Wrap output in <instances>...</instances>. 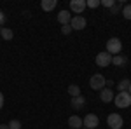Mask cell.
Listing matches in <instances>:
<instances>
[{
	"label": "cell",
	"instance_id": "6da1fadb",
	"mask_svg": "<svg viewBox=\"0 0 131 129\" xmlns=\"http://www.w3.org/2000/svg\"><path fill=\"white\" fill-rule=\"evenodd\" d=\"M114 103H115V107H119V108H126V107L131 105V94L128 91H122L117 96H114Z\"/></svg>",
	"mask_w": 131,
	"mask_h": 129
},
{
	"label": "cell",
	"instance_id": "7a4b0ae2",
	"mask_svg": "<svg viewBox=\"0 0 131 129\" xmlns=\"http://www.w3.org/2000/svg\"><path fill=\"white\" fill-rule=\"evenodd\" d=\"M105 82H107V80H105V77H103L101 73H94L89 79V86H91L93 91H101V89H105V86H107Z\"/></svg>",
	"mask_w": 131,
	"mask_h": 129
},
{
	"label": "cell",
	"instance_id": "3957f363",
	"mask_svg": "<svg viewBox=\"0 0 131 129\" xmlns=\"http://www.w3.org/2000/svg\"><path fill=\"white\" fill-rule=\"evenodd\" d=\"M122 49V44L119 39H115V37H112L108 42H107V52L108 54H119Z\"/></svg>",
	"mask_w": 131,
	"mask_h": 129
},
{
	"label": "cell",
	"instance_id": "277c9868",
	"mask_svg": "<svg viewBox=\"0 0 131 129\" xmlns=\"http://www.w3.org/2000/svg\"><path fill=\"white\" fill-rule=\"evenodd\" d=\"M98 124H100V119L94 113H88L84 117V120H82V126L86 129H94V127H98Z\"/></svg>",
	"mask_w": 131,
	"mask_h": 129
},
{
	"label": "cell",
	"instance_id": "5b68a950",
	"mask_svg": "<svg viewBox=\"0 0 131 129\" xmlns=\"http://www.w3.org/2000/svg\"><path fill=\"white\" fill-rule=\"evenodd\" d=\"M107 124H108L112 129H121L122 124H124V120H122V117L119 113H110L108 119H107Z\"/></svg>",
	"mask_w": 131,
	"mask_h": 129
},
{
	"label": "cell",
	"instance_id": "8992f818",
	"mask_svg": "<svg viewBox=\"0 0 131 129\" xmlns=\"http://www.w3.org/2000/svg\"><path fill=\"white\" fill-rule=\"evenodd\" d=\"M86 25H88V21H86L84 16H73L70 19V28L72 30H84Z\"/></svg>",
	"mask_w": 131,
	"mask_h": 129
},
{
	"label": "cell",
	"instance_id": "52a82bcc",
	"mask_svg": "<svg viewBox=\"0 0 131 129\" xmlns=\"http://www.w3.org/2000/svg\"><path fill=\"white\" fill-rule=\"evenodd\" d=\"M110 63H112V54H108L107 51H103L96 56V65L98 66H108Z\"/></svg>",
	"mask_w": 131,
	"mask_h": 129
},
{
	"label": "cell",
	"instance_id": "ba28073f",
	"mask_svg": "<svg viewBox=\"0 0 131 129\" xmlns=\"http://www.w3.org/2000/svg\"><path fill=\"white\" fill-rule=\"evenodd\" d=\"M86 0H72L70 2V10L75 12V14H82L84 9H86Z\"/></svg>",
	"mask_w": 131,
	"mask_h": 129
},
{
	"label": "cell",
	"instance_id": "9c48e42d",
	"mask_svg": "<svg viewBox=\"0 0 131 129\" xmlns=\"http://www.w3.org/2000/svg\"><path fill=\"white\" fill-rule=\"evenodd\" d=\"M70 105L73 110H81L84 105H86V98L84 96H75V98L70 99Z\"/></svg>",
	"mask_w": 131,
	"mask_h": 129
},
{
	"label": "cell",
	"instance_id": "30bf717a",
	"mask_svg": "<svg viewBox=\"0 0 131 129\" xmlns=\"http://www.w3.org/2000/svg\"><path fill=\"white\" fill-rule=\"evenodd\" d=\"M100 98L103 103H110L112 99H114V92H112L110 87H105V89L100 91Z\"/></svg>",
	"mask_w": 131,
	"mask_h": 129
},
{
	"label": "cell",
	"instance_id": "8fae6325",
	"mask_svg": "<svg viewBox=\"0 0 131 129\" xmlns=\"http://www.w3.org/2000/svg\"><path fill=\"white\" fill-rule=\"evenodd\" d=\"M68 126L72 129H82V119L79 115H72L70 119H68Z\"/></svg>",
	"mask_w": 131,
	"mask_h": 129
},
{
	"label": "cell",
	"instance_id": "7c38bea8",
	"mask_svg": "<svg viewBox=\"0 0 131 129\" xmlns=\"http://www.w3.org/2000/svg\"><path fill=\"white\" fill-rule=\"evenodd\" d=\"M56 0H42V4H40V7L42 10H46V12H49V10H52L54 7H56Z\"/></svg>",
	"mask_w": 131,
	"mask_h": 129
},
{
	"label": "cell",
	"instance_id": "4fadbf2b",
	"mask_svg": "<svg viewBox=\"0 0 131 129\" xmlns=\"http://www.w3.org/2000/svg\"><path fill=\"white\" fill-rule=\"evenodd\" d=\"M58 21H60L63 26L68 25V23H70V12H68V10H61L60 14H58Z\"/></svg>",
	"mask_w": 131,
	"mask_h": 129
},
{
	"label": "cell",
	"instance_id": "5bb4252c",
	"mask_svg": "<svg viewBox=\"0 0 131 129\" xmlns=\"http://www.w3.org/2000/svg\"><path fill=\"white\" fill-rule=\"evenodd\" d=\"M126 63H128L126 56H112V65H115V66H122Z\"/></svg>",
	"mask_w": 131,
	"mask_h": 129
},
{
	"label": "cell",
	"instance_id": "9a60e30c",
	"mask_svg": "<svg viewBox=\"0 0 131 129\" xmlns=\"http://www.w3.org/2000/svg\"><path fill=\"white\" fill-rule=\"evenodd\" d=\"M68 94H70L72 98H75V96H81V87H79L77 84H72L70 87H68Z\"/></svg>",
	"mask_w": 131,
	"mask_h": 129
},
{
	"label": "cell",
	"instance_id": "2e32d148",
	"mask_svg": "<svg viewBox=\"0 0 131 129\" xmlns=\"http://www.w3.org/2000/svg\"><path fill=\"white\" fill-rule=\"evenodd\" d=\"M129 84H131V80H128V79H122L121 82L117 84V89H119V92H122V91H128Z\"/></svg>",
	"mask_w": 131,
	"mask_h": 129
},
{
	"label": "cell",
	"instance_id": "e0dca14e",
	"mask_svg": "<svg viewBox=\"0 0 131 129\" xmlns=\"http://www.w3.org/2000/svg\"><path fill=\"white\" fill-rule=\"evenodd\" d=\"M0 35H2L4 40H10L14 33H12V30H9V28H2V33H0Z\"/></svg>",
	"mask_w": 131,
	"mask_h": 129
},
{
	"label": "cell",
	"instance_id": "ac0fdd59",
	"mask_svg": "<svg viewBox=\"0 0 131 129\" xmlns=\"http://www.w3.org/2000/svg\"><path fill=\"white\" fill-rule=\"evenodd\" d=\"M122 16L126 19H131V5H124L122 7Z\"/></svg>",
	"mask_w": 131,
	"mask_h": 129
},
{
	"label": "cell",
	"instance_id": "d6986e66",
	"mask_svg": "<svg viewBox=\"0 0 131 129\" xmlns=\"http://www.w3.org/2000/svg\"><path fill=\"white\" fill-rule=\"evenodd\" d=\"M7 126H9V129H21V122H19V120H16V119H12Z\"/></svg>",
	"mask_w": 131,
	"mask_h": 129
},
{
	"label": "cell",
	"instance_id": "ffe728a7",
	"mask_svg": "<svg viewBox=\"0 0 131 129\" xmlns=\"http://www.w3.org/2000/svg\"><path fill=\"white\" fill-rule=\"evenodd\" d=\"M86 5L94 9V7H98V5H100V0H89V2H86Z\"/></svg>",
	"mask_w": 131,
	"mask_h": 129
},
{
	"label": "cell",
	"instance_id": "44dd1931",
	"mask_svg": "<svg viewBox=\"0 0 131 129\" xmlns=\"http://www.w3.org/2000/svg\"><path fill=\"white\" fill-rule=\"evenodd\" d=\"M100 4H103L105 7H114V5H115V0H103Z\"/></svg>",
	"mask_w": 131,
	"mask_h": 129
},
{
	"label": "cell",
	"instance_id": "7402d4cb",
	"mask_svg": "<svg viewBox=\"0 0 131 129\" xmlns=\"http://www.w3.org/2000/svg\"><path fill=\"white\" fill-rule=\"evenodd\" d=\"M70 25H65V26H61V31H63V33H65V35H68V33H70Z\"/></svg>",
	"mask_w": 131,
	"mask_h": 129
},
{
	"label": "cell",
	"instance_id": "603a6c76",
	"mask_svg": "<svg viewBox=\"0 0 131 129\" xmlns=\"http://www.w3.org/2000/svg\"><path fill=\"white\" fill-rule=\"evenodd\" d=\"M2 107H4V94L0 92V108H2Z\"/></svg>",
	"mask_w": 131,
	"mask_h": 129
},
{
	"label": "cell",
	"instance_id": "cb8c5ba5",
	"mask_svg": "<svg viewBox=\"0 0 131 129\" xmlns=\"http://www.w3.org/2000/svg\"><path fill=\"white\" fill-rule=\"evenodd\" d=\"M4 19H5V18H4V12H2V10H0V25H2V23H4Z\"/></svg>",
	"mask_w": 131,
	"mask_h": 129
},
{
	"label": "cell",
	"instance_id": "d4e9b609",
	"mask_svg": "<svg viewBox=\"0 0 131 129\" xmlns=\"http://www.w3.org/2000/svg\"><path fill=\"white\" fill-rule=\"evenodd\" d=\"M0 129H9V126L7 124H0Z\"/></svg>",
	"mask_w": 131,
	"mask_h": 129
},
{
	"label": "cell",
	"instance_id": "484cf974",
	"mask_svg": "<svg viewBox=\"0 0 131 129\" xmlns=\"http://www.w3.org/2000/svg\"><path fill=\"white\" fill-rule=\"evenodd\" d=\"M128 92H129V94H131V84H129V87H128Z\"/></svg>",
	"mask_w": 131,
	"mask_h": 129
},
{
	"label": "cell",
	"instance_id": "4316f807",
	"mask_svg": "<svg viewBox=\"0 0 131 129\" xmlns=\"http://www.w3.org/2000/svg\"><path fill=\"white\" fill-rule=\"evenodd\" d=\"M0 33H2V28H0Z\"/></svg>",
	"mask_w": 131,
	"mask_h": 129
}]
</instances>
